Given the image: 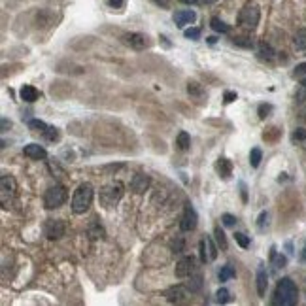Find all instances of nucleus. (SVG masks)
Here are the masks:
<instances>
[{"label":"nucleus","instance_id":"obj_1","mask_svg":"<svg viewBox=\"0 0 306 306\" xmlns=\"http://www.w3.org/2000/svg\"><path fill=\"white\" fill-rule=\"evenodd\" d=\"M297 300H299V289H297L295 282L291 278H282L276 283L272 302L276 306H295Z\"/></svg>","mask_w":306,"mask_h":306},{"label":"nucleus","instance_id":"obj_2","mask_svg":"<svg viewBox=\"0 0 306 306\" xmlns=\"http://www.w3.org/2000/svg\"><path fill=\"white\" fill-rule=\"evenodd\" d=\"M93 196H95V189L91 184H80L78 189L74 191L72 196V212L74 214H85L89 206L93 204Z\"/></svg>","mask_w":306,"mask_h":306},{"label":"nucleus","instance_id":"obj_3","mask_svg":"<svg viewBox=\"0 0 306 306\" xmlns=\"http://www.w3.org/2000/svg\"><path fill=\"white\" fill-rule=\"evenodd\" d=\"M68 199V191L64 185H53L46 191L44 195V204H46L47 210H57L61 208L64 202Z\"/></svg>","mask_w":306,"mask_h":306},{"label":"nucleus","instance_id":"obj_4","mask_svg":"<svg viewBox=\"0 0 306 306\" xmlns=\"http://www.w3.org/2000/svg\"><path fill=\"white\" fill-rule=\"evenodd\" d=\"M123 196V184L121 182H112V184L104 185L102 191H100V202L106 208H112L116 206L117 202L121 201Z\"/></svg>","mask_w":306,"mask_h":306},{"label":"nucleus","instance_id":"obj_5","mask_svg":"<svg viewBox=\"0 0 306 306\" xmlns=\"http://www.w3.org/2000/svg\"><path fill=\"white\" fill-rule=\"evenodd\" d=\"M259 8L255 6V4H248V6L242 8V12L238 13V23L246 27V29H255L257 23H259Z\"/></svg>","mask_w":306,"mask_h":306},{"label":"nucleus","instance_id":"obj_6","mask_svg":"<svg viewBox=\"0 0 306 306\" xmlns=\"http://www.w3.org/2000/svg\"><path fill=\"white\" fill-rule=\"evenodd\" d=\"M29 127L34 131V133L42 134L46 140H49V142H55V140H59V131L55 127H49L47 123L40 121V119H32V121H29Z\"/></svg>","mask_w":306,"mask_h":306},{"label":"nucleus","instance_id":"obj_7","mask_svg":"<svg viewBox=\"0 0 306 306\" xmlns=\"http://www.w3.org/2000/svg\"><path fill=\"white\" fill-rule=\"evenodd\" d=\"M218 257V246L214 244L212 237H202L201 240V261L202 263H210V261H215Z\"/></svg>","mask_w":306,"mask_h":306},{"label":"nucleus","instance_id":"obj_8","mask_svg":"<svg viewBox=\"0 0 306 306\" xmlns=\"http://www.w3.org/2000/svg\"><path fill=\"white\" fill-rule=\"evenodd\" d=\"M123 44L129 47H133L136 51H142L146 47L150 46V42H148V36L146 34H140V32H127V34H123Z\"/></svg>","mask_w":306,"mask_h":306},{"label":"nucleus","instance_id":"obj_9","mask_svg":"<svg viewBox=\"0 0 306 306\" xmlns=\"http://www.w3.org/2000/svg\"><path fill=\"white\" fill-rule=\"evenodd\" d=\"M196 223H199V215H196L195 208H193L191 204H187L184 210V215H182V223H179V227H182V231L184 232H191L196 229Z\"/></svg>","mask_w":306,"mask_h":306},{"label":"nucleus","instance_id":"obj_10","mask_svg":"<svg viewBox=\"0 0 306 306\" xmlns=\"http://www.w3.org/2000/svg\"><path fill=\"white\" fill-rule=\"evenodd\" d=\"M46 237L49 240H59V238L64 237V232H66V225H64L63 220H49L46 223Z\"/></svg>","mask_w":306,"mask_h":306},{"label":"nucleus","instance_id":"obj_11","mask_svg":"<svg viewBox=\"0 0 306 306\" xmlns=\"http://www.w3.org/2000/svg\"><path fill=\"white\" fill-rule=\"evenodd\" d=\"M176 278H189L195 272V259L193 257H182L176 263Z\"/></svg>","mask_w":306,"mask_h":306},{"label":"nucleus","instance_id":"obj_12","mask_svg":"<svg viewBox=\"0 0 306 306\" xmlns=\"http://www.w3.org/2000/svg\"><path fill=\"white\" fill-rule=\"evenodd\" d=\"M23 153L27 157H30V159H36V161H40V159H46V157H47L46 148H44V146H40V144H29V146H25Z\"/></svg>","mask_w":306,"mask_h":306},{"label":"nucleus","instance_id":"obj_13","mask_svg":"<svg viewBox=\"0 0 306 306\" xmlns=\"http://www.w3.org/2000/svg\"><path fill=\"white\" fill-rule=\"evenodd\" d=\"M196 19V13L193 10H179V12L174 13V23L178 27H185V25L193 23Z\"/></svg>","mask_w":306,"mask_h":306},{"label":"nucleus","instance_id":"obj_14","mask_svg":"<svg viewBox=\"0 0 306 306\" xmlns=\"http://www.w3.org/2000/svg\"><path fill=\"white\" fill-rule=\"evenodd\" d=\"M148 187H150V178L144 176V174H136V176L131 179V189H133L134 193H144Z\"/></svg>","mask_w":306,"mask_h":306},{"label":"nucleus","instance_id":"obj_15","mask_svg":"<svg viewBox=\"0 0 306 306\" xmlns=\"http://www.w3.org/2000/svg\"><path fill=\"white\" fill-rule=\"evenodd\" d=\"M19 97H21V100H25V102H36V100L40 98V91H38L34 85H23L21 91H19Z\"/></svg>","mask_w":306,"mask_h":306},{"label":"nucleus","instance_id":"obj_16","mask_svg":"<svg viewBox=\"0 0 306 306\" xmlns=\"http://www.w3.org/2000/svg\"><path fill=\"white\" fill-rule=\"evenodd\" d=\"M0 184H2V201L6 202L8 201V195H10V196L15 195V189H17V185H15V179L10 178V176H4Z\"/></svg>","mask_w":306,"mask_h":306},{"label":"nucleus","instance_id":"obj_17","mask_svg":"<svg viewBox=\"0 0 306 306\" xmlns=\"http://www.w3.org/2000/svg\"><path fill=\"white\" fill-rule=\"evenodd\" d=\"M266 285H268V274H266L265 266H259L257 268V293H259V297H265Z\"/></svg>","mask_w":306,"mask_h":306},{"label":"nucleus","instance_id":"obj_18","mask_svg":"<svg viewBox=\"0 0 306 306\" xmlns=\"http://www.w3.org/2000/svg\"><path fill=\"white\" fill-rule=\"evenodd\" d=\"M189 282L185 283V289L187 291H191V293H196V291H201L202 289V276L199 274V272H193L189 278H187Z\"/></svg>","mask_w":306,"mask_h":306},{"label":"nucleus","instance_id":"obj_19","mask_svg":"<svg viewBox=\"0 0 306 306\" xmlns=\"http://www.w3.org/2000/svg\"><path fill=\"white\" fill-rule=\"evenodd\" d=\"M218 174H220L221 178L223 179H229L231 178V174H232V163L229 161V159H220L218 161Z\"/></svg>","mask_w":306,"mask_h":306},{"label":"nucleus","instance_id":"obj_20","mask_svg":"<svg viewBox=\"0 0 306 306\" xmlns=\"http://www.w3.org/2000/svg\"><path fill=\"white\" fill-rule=\"evenodd\" d=\"M185 297V289L182 285H176V287H170L167 291V299L168 302H182Z\"/></svg>","mask_w":306,"mask_h":306},{"label":"nucleus","instance_id":"obj_21","mask_svg":"<svg viewBox=\"0 0 306 306\" xmlns=\"http://www.w3.org/2000/svg\"><path fill=\"white\" fill-rule=\"evenodd\" d=\"M176 146H178V150H182V151L189 150L191 138H189V134L185 133V131H182V133L178 134V138H176Z\"/></svg>","mask_w":306,"mask_h":306},{"label":"nucleus","instance_id":"obj_22","mask_svg":"<svg viewBox=\"0 0 306 306\" xmlns=\"http://www.w3.org/2000/svg\"><path fill=\"white\" fill-rule=\"evenodd\" d=\"M293 44H295V47H297V49L304 51V49H306V29L297 30V34H295V38H293Z\"/></svg>","mask_w":306,"mask_h":306},{"label":"nucleus","instance_id":"obj_23","mask_svg":"<svg viewBox=\"0 0 306 306\" xmlns=\"http://www.w3.org/2000/svg\"><path fill=\"white\" fill-rule=\"evenodd\" d=\"M259 55H261V59H265V61H272V59H274V55H276V51H274V49H272L268 44L261 42V44H259Z\"/></svg>","mask_w":306,"mask_h":306},{"label":"nucleus","instance_id":"obj_24","mask_svg":"<svg viewBox=\"0 0 306 306\" xmlns=\"http://www.w3.org/2000/svg\"><path fill=\"white\" fill-rule=\"evenodd\" d=\"M235 276H237V271H235L231 265H225L220 271V282H229V280H232Z\"/></svg>","mask_w":306,"mask_h":306},{"label":"nucleus","instance_id":"obj_25","mask_svg":"<svg viewBox=\"0 0 306 306\" xmlns=\"http://www.w3.org/2000/svg\"><path fill=\"white\" fill-rule=\"evenodd\" d=\"M210 27H212L215 32H223V34L231 30V27H229V25L223 23V21H221V19H218V17H212V21H210Z\"/></svg>","mask_w":306,"mask_h":306},{"label":"nucleus","instance_id":"obj_26","mask_svg":"<svg viewBox=\"0 0 306 306\" xmlns=\"http://www.w3.org/2000/svg\"><path fill=\"white\" fill-rule=\"evenodd\" d=\"M261 159H263V151L259 148H254V150L249 151V165L254 168H257L261 165Z\"/></svg>","mask_w":306,"mask_h":306},{"label":"nucleus","instance_id":"obj_27","mask_svg":"<svg viewBox=\"0 0 306 306\" xmlns=\"http://www.w3.org/2000/svg\"><path fill=\"white\" fill-rule=\"evenodd\" d=\"M215 240H218V246H220L221 249H227V238L225 235H223V231H221V227H215Z\"/></svg>","mask_w":306,"mask_h":306},{"label":"nucleus","instance_id":"obj_28","mask_svg":"<svg viewBox=\"0 0 306 306\" xmlns=\"http://www.w3.org/2000/svg\"><path fill=\"white\" fill-rule=\"evenodd\" d=\"M215 297H218V302H221V304H225V302H229V300H231V293H229L225 287L218 289Z\"/></svg>","mask_w":306,"mask_h":306},{"label":"nucleus","instance_id":"obj_29","mask_svg":"<svg viewBox=\"0 0 306 306\" xmlns=\"http://www.w3.org/2000/svg\"><path fill=\"white\" fill-rule=\"evenodd\" d=\"M235 240H237V244L240 248H248L249 246V238L244 232H235Z\"/></svg>","mask_w":306,"mask_h":306},{"label":"nucleus","instance_id":"obj_30","mask_svg":"<svg viewBox=\"0 0 306 306\" xmlns=\"http://www.w3.org/2000/svg\"><path fill=\"white\" fill-rule=\"evenodd\" d=\"M187 91H189V95H199L201 97L202 93V87L199 85V83H195V81H189V85H187Z\"/></svg>","mask_w":306,"mask_h":306},{"label":"nucleus","instance_id":"obj_31","mask_svg":"<svg viewBox=\"0 0 306 306\" xmlns=\"http://www.w3.org/2000/svg\"><path fill=\"white\" fill-rule=\"evenodd\" d=\"M184 34L185 38H189V40H199V38H201V29H187Z\"/></svg>","mask_w":306,"mask_h":306},{"label":"nucleus","instance_id":"obj_32","mask_svg":"<svg viewBox=\"0 0 306 306\" xmlns=\"http://www.w3.org/2000/svg\"><path fill=\"white\" fill-rule=\"evenodd\" d=\"M293 140H295V142H302V140H306V129H302V127L295 129Z\"/></svg>","mask_w":306,"mask_h":306},{"label":"nucleus","instance_id":"obj_33","mask_svg":"<svg viewBox=\"0 0 306 306\" xmlns=\"http://www.w3.org/2000/svg\"><path fill=\"white\" fill-rule=\"evenodd\" d=\"M232 42L242 47H254V40H249V38H235Z\"/></svg>","mask_w":306,"mask_h":306},{"label":"nucleus","instance_id":"obj_34","mask_svg":"<svg viewBox=\"0 0 306 306\" xmlns=\"http://www.w3.org/2000/svg\"><path fill=\"white\" fill-rule=\"evenodd\" d=\"M221 221H223V225L232 227L235 223H237V218H235V215H231V214H223V215H221Z\"/></svg>","mask_w":306,"mask_h":306},{"label":"nucleus","instance_id":"obj_35","mask_svg":"<svg viewBox=\"0 0 306 306\" xmlns=\"http://www.w3.org/2000/svg\"><path fill=\"white\" fill-rule=\"evenodd\" d=\"M172 249H174V254H182V251H184V240H182V238L172 240Z\"/></svg>","mask_w":306,"mask_h":306},{"label":"nucleus","instance_id":"obj_36","mask_svg":"<svg viewBox=\"0 0 306 306\" xmlns=\"http://www.w3.org/2000/svg\"><path fill=\"white\" fill-rule=\"evenodd\" d=\"M304 74H306V63L297 64V68H295V72H293L295 78H300V76H304Z\"/></svg>","mask_w":306,"mask_h":306},{"label":"nucleus","instance_id":"obj_37","mask_svg":"<svg viewBox=\"0 0 306 306\" xmlns=\"http://www.w3.org/2000/svg\"><path fill=\"white\" fill-rule=\"evenodd\" d=\"M268 112H271V106H268V104H261L259 106V117H261V119H265Z\"/></svg>","mask_w":306,"mask_h":306},{"label":"nucleus","instance_id":"obj_38","mask_svg":"<svg viewBox=\"0 0 306 306\" xmlns=\"http://www.w3.org/2000/svg\"><path fill=\"white\" fill-rule=\"evenodd\" d=\"M266 220H268V214H266V212H261V215H259V223H257V225H259V229H261V231H263V229H265V223H266Z\"/></svg>","mask_w":306,"mask_h":306},{"label":"nucleus","instance_id":"obj_39","mask_svg":"<svg viewBox=\"0 0 306 306\" xmlns=\"http://www.w3.org/2000/svg\"><path fill=\"white\" fill-rule=\"evenodd\" d=\"M223 98H225V102H227V104H231L232 100H237V93L227 91V93H225V97H223Z\"/></svg>","mask_w":306,"mask_h":306},{"label":"nucleus","instance_id":"obj_40","mask_svg":"<svg viewBox=\"0 0 306 306\" xmlns=\"http://www.w3.org/2000/svg\"><path fill=\"white\" fill-rule=\"evenodd\" d=\"M108 4H110L112 8H123L125 0H108Z\"/></svg>","mask_w":306,"mask_h":306},{"label":"nucleus","instance_id":"obj_41","mask_svg":"<svg viewBox=\"0 0 306 306\" xmlns=\"http://www.w3.org/2000/svg\"><path fill=\"white\" fill-rule=\"evenodd\" d=\"M157 6H161V8H168L170 6V0H153Z\"/></svg>","mask_w":306,"mask_h":306},{"label":"nucleus","instance_id":"obj_42","mask_svg":"<svg viewBox=\"0 0 306 306\" xmlns=\"http://www.w3.org/2000/svg\"><path fill=\"white\" fill-rule=\"evenodd\" d=\"M240 189H242V201L246 202V201H248V193H246V185L240 184Z\"/></svg>","mask_w":306,"mask_h":306},{"label":"nucleus","instance_id":"obj_43","mask_svg":"<svg viewBox=\"0 0 306 306\" xmlns=\"http://www.w3.org/2000/svg\"><path fill=\"white\" fill-rule=\"evenodd\" d=\"M179 2H182V4H191V6H193V4H196L199 0H179Z\"/></svg>","mask_w":306,"mask_h":306},{"label":"nucleus","instance_id":"obj_44","mask_svg":"<svg viewBox=\"0 0 306 306\" xmlns=\"http://www.w3.org/2000/svg\"><path fill=\"white\" fill-rule=\"evenodd\" d=\"M214 2H218V0H204V4H214Z\"/></svg>","mask_w":306,"mask_h":306},{"label":"nucleus","instance_id":"obj_45","mask_svg":"<svg viewBox=\"0 0 306 306\" xmlns=\"http://www.w3.org/2000/svg\"><path fill=\"white\" fill-rule=\"evenodd\" d=\"M300 83H302V87H306V78H304L302 81H300Z\"/></svg>","mask_w":306,"mask_h":306}]
</instances>
